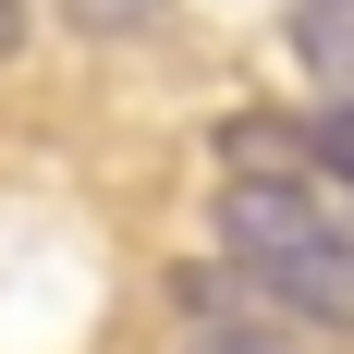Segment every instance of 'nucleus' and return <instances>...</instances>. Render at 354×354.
Masks as SVG:
<instances>
[{
  "instance_id": "nucleus-5",
  "label": "nucleus",
  "mask_w": 354,
  "mask_h": 354,
  "mask_svg": "<svg viewBox=\"0 0 354 354\" xmlns=\"http://www.w3.org/2000/svg\"><path fill=\"white\" fill-rule=\"evenodd\" d=\"M183 354H281V342H232V330H196Z\"/></svg>"
},
{
  "instance_id": "nucleus-6",
  "label": "nucleus",
  "mask_w": 354,
  "mask_h": 354,
  "mask_svg": "<svg viewBox=\"0 0 354 354\" xmlns=\"http://www.w3.org/2000/svg\"><path fill=\"white\" fill-rule=\"evenodd\" d=\"M12 25H25V12H12V0H0V49H12Z\"/></svg>"
},
{
  "instance_id": "nucleus-3",
  "label": "nucleus",
  "mask_w": 354,
  "mask_h": 354,
  "mask_svg": "<svg viewBox=\"0 0 354 354\" xmlns=\"http://www.w3.org/2000/svg\"><path fill=\"white\" fill-rule=\"evenodd\" d=\"M159 12H171V0H62V25H73V37H147Z\"/></svg>"
},
{
  "instance_id": "nucleus-4",
  "label": "nucleus",
  "mask_w": 354,
  "mask_h": 354,
  "mask_svg": "<svg viewBox=\"0 0 354 354\" xmlns=\"http://www.w3.org/2000/svg\"><path fill=\"white\" fill-rule=\"evenodd\" d=\"M293 135H306V159H318L330 183H354V98H330L318 122H293Z\"/></svg>"
},
{
  "instance_id": "nucleus-1",
  "label": "nucleus",
  "mask_w": 354,
  "mask_h": 354,
  "mask_svg": "<svg viewBox=\"0 0 354 354\" xmlns=\"http://www.w3.org/2000/svg\"><path fill=\"white\" fill-rule=\"evenodd\" d=\"M220 257L257 269V281L281 293V306H306L318 330H354V245H342V220L293 171H232L220 183Z\"/></svg>"
},
{
  "instance_id": "nucleus-2",
  "label": "nucleus",
  "mask_w": 354,
  "mask_h": 354,
  "mask_svg": "<svg viewBox=\"0 0 354 354\" xmlns=\"http://www.w3.org/2000/svg\"><path fill=\"white\" fill-rule=\"evenodd\" d=\"M293 62L330 98H354V0H293Z\"/></svg>"
}]
</instances>
